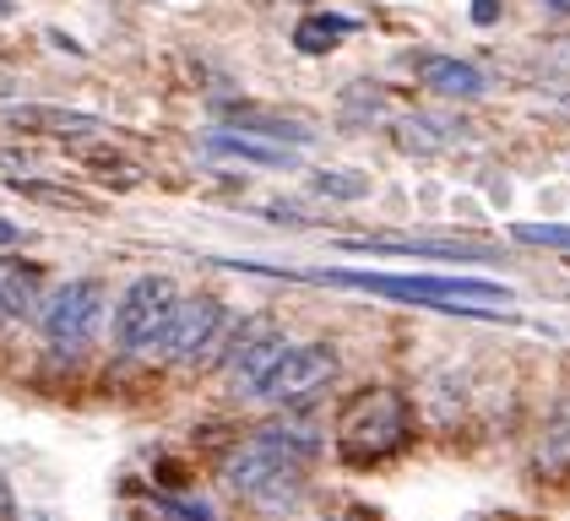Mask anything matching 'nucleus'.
I'll return each instance as SVG.
<instances>
[{
	"mask_svg": "<svg viewBox=\"0 0 570 521\" xmlns=\"http://www.w3.org/2000/svg\"><path fill=\"white\" fill-rule=\"evenodd\" d=\"M315 445L321 440L299 424H266L223 462V483L256 511H294L305 494V468Z\"/></svg>",
	"mask_w": 570,
	"mask_h": 521,
	"instance_id": "1",
	"label": "nucleus"
},
{
	"mask_svg": "<svg viewBox=\"0 0 570 521\" xmlns=\"http://www.w3.org/2000/svg\"><path fill=\"white\" fill-rule=\"evenodd\" d=\"M288 277H309V283H337V288H364L381 299H407V304H435V309H456V315H483L494 304H511V288L489 283V277H456V272H288Z\"/></svg>",
	"mask_w": 570,
	"mask_h": 521,
	"instance_id": "2",
	"label": "nucleus"
},
{
	"mask_svg": "<svg viewBox=\"0 0 570 521\" xmlns=\"http://www.w3.org/2000/svg\"><path fill=\"white\" fill-rule=\"evenodd\" d=\"M104 315H109V288L98 277H71V283H60L45 299L39 332H45V343L55 353H82L98 337Z\"/></svg>",
	"mask_w": 570,
	"mask_h": 521,
	"instance_id": "3",
	"label": "nucleus"
},
{
	"mask_svg": "<svg viewBox=\"0 0 570 521\" xmlns=\"http://www.w3.org/2000/svg\"><path fill=\"white\" fill-rule=\"evenodd\" d=\"M402 440H407V402H402V391H386V386L364 391V396H353L343 407V419H337V445L353 462L386 456Z\"/></svg>",
	"mask_w": 570,
	"mask_h": 521,
	"instance_id": "4",
	"label": "nucleus"
},
{
	"mask_svg": "<svg viewBox=\"0 0 570 521\" xmlns=\"http://www.w3.org/2000/svg\"><path fill=\"white\" fill-rule=\"evenodd\" d=\"M179 309V288L169 277H136L115 304V347L120 353H153L169 337V321Z\"/></svg>",
	"mask_w": 570,
	"mask_h": 521,
	"instance_id": "5",
	"label": "nucleus"
},
{
	"mask_svg": "<svg viewBox=\"0 0 570 521\" xmlns=\"http://www.w3.org/2000/svg\"><path fill=\"white\" fill-rule=\"evenodd\" d=\"M228 326H234V315H228L223 299H213V294L179 299L175 321H169V337H164L158 353H164L169 364H207V358H223Z\"/></svg>",
	"mask_w": 570,
	"mask_h": 521,
	"instance_id": "6",
	"label": "nucleus"
},
{
	"mask_svg": "<svg viewBox=\"0 0 570 521\" xmlns=\"http://www.w3.org/2000/svg\"><path fill=\"white\" fill-rule=\"evenodd\" d=\"M288 337H283V326L277 321H245L228 347H223V375H228V386L239 391V396H256L266 386V375L283 364V353H288Z\"/></svg>",
	"mask_w": 570,
	"mask_h": 521,
	"instance_id": "7",
	"label": "nucleus"
},
{
	"mask_svg": "<svg viewBox=\"0 0 570 521\" xmlns=\"http://www.w3.org/2000/svg\"><path fill=\"white\" fill-rule=\"evenodd\" d=\"M337 381V347L332 343H294L283 353V364L266 375V386L256 391L272 407H299L315 391H326Z\"/></svg>",
	"mask_w": 570,
	"mask_h": 521,
	"instance_id": "8",
	"label": "nucleus"
},
{
	"mask_svg": "<svg viewBox=\"0 0 570 521\" xmlns=\"http://www.w3.org/2000/svg\"><path fill=\"white\" fill-rule=\"evenodd\" d=\"M413 71H419V82L430 87L435 98H479L489 77H483L473 60H456V55H419L413 60Z\"/></svg>",
	"mask_w": 570,
	"mask_h": 521,
	"instance_id": "9",
	"label": "nucleus"
},
{
	"mask_svg": "<svg viewBox=\"0 0 570 521\" xmlns=\"http://www.w3.org/2000/svg\"><path fill=\"white\" fill-rule=\"evenodd\" d=\"M45 266L33 260H6L0 266V321H28L45 309Z\"/></svg>",
	"mask_w": 570,
	"mask_h": 521,
	"instance_id": "10",
	"label": "nucleus"
},
{
	"mask_svg": "<svg viewBox=\"0 0 570 521\" xmlns=\"http://www.w3.org/2000/svg\"><path fill=\"white\" fill-rule=\"evenodd\" d=\"M348 250L370 256H424V260H494L489 245H451V239H348Z\"/></svg>",
	"mask_w": 570,
	"mask_h": 521,
	"instance_id": "11",
	"label": "nucleus"
},
{
	"mask_svg": "<svg viewBox=\"0 0 570 521\" xmlns=\"http://www.w3.org/2000/svg\"><path fill=\"white\" fill-rule=\"evenodd\" d=\"M538 473L549 478H566L570 473V386L554 396L549 419H543V434H538Z\"/></svg>",
	"mask_w": 570,
	"mask_h": 521,
	"instance_id": "12",
	"label": "nucleus"
},
{
	"mask_svg": "<svg viewBox=\"0 0 570 521\" xmlns=\"http://www.w3.org/2000/svg\"><path fill=\"white\" fill-rule=\"evenodd\" d=\"M207 153L213 158H245V164H266V169H294L299 158L283 147V141H256V136H245V130H218V136H207Z\"/></svg>",
	"mask_w": 570,
	"mask_h": 521,
	"instance_id": "13",
	"label": "nucleus"
},
{
	"mask_svg": "<svg viewBox=\"0 0 570 521\" xmlns=\"http://www.w3.org/2000/svg\"><path fill=\"white\" fill-rule=\"evenodd\" d=\"M456 136H462V126L451 115H407V120H396V147H407V153H440Z\"/></svg>",
	"mask_w": 570,
	"mask_h": 521,
	"instance_id": "14",
	"label": "nucleus"
},
{
	"mask_svg": "<svg viewBox=\"0 0 570 521\" xmlns=\"http://www.w3.org/2000/svg\"><path fill=\"white\" fill-rule=\"evenodd\" d=\"M6 120L28 130H55V136H98V120L71 109H6Z\"/></svg>",
	"mask_w": 570,
	"mask_h": 521,
	"instance_id": "15",
	"label": "nucleus"
},
{
	"mask_svg": "<svg viewBox=\"0 0 570 521\" xmlns=\"http://www.w3.org/2000/svg\"><path fill=\"white\" fill-rule=\"evenodd\" d=\"M223 120H228V126H239V130H256V136H272V141H309V126L283 120V115H262V109H250V104L223 109Z\"/></svg>",
	"mask_w": 570,
	"mask_h": 521,
	"instance_id": "16",
	"label": "nucleus"
},
{
	"mask_svg": "<svg viewBox=\"0 0 570 521\" xmlns=\"http://www.w3.org/2000/svg\"><path fill=\"white\" fill-rule=\"evenodd\" d=\"M343 120H348V126H381V120H386V87L353 82L348 92H343Z\"/></svg>",
	"mask_w": 570,
	"mask_h": 521,
	"instance_id": "17",
	"label": "nucleus"
},
{
	"mask_svg": "<svg viewBox=\"0 0 570 521\" xmlns=\"http://www.w3.org/2000/svg\"><path fill=\"white\" fill-rule=\"evenodd\" d=\"M309 190L315 196H332V201H364L375 185H370V174H358V169H321Z\"/></svg>",
	"mask_w": 570,
	"mask_h": 521,
	"instance_id": "18",
	"label": "nucleus"
},
{
	"mask_svg": "<svg viewBox=\"0 0 570 521\" xmlns=\"http://www.w3.org/2000/svg\"><path fill=\"white\" fill-rule=\"evenodd\" d=\"M343 33H348V22H343V17H305V22H299V33H294V43H299L305 55H326Z\"/></svg>",
	"mask_w": 570,
	"mask_h": 521,
	"instance_id": "19",
	"label": "nucleus"
},
{
	"mask_svg": "<svg viewBox=\"0 0 570 521\" xmlns=\"http://www.w3.org/2000/svg\"><path fill=\"white\" fill-rule=\"evenodd\" d=\"M522 245H549V250H570V223H517L511 228Z\"/></svg>",
	"mask_w": 570,
	"mask_h": 521,
	"instance_id": "20",
	"label": "nucleus"
},
{
	"mask_svg": "<svg viewBox=\"0 0 570 521\" xmlns=\"http://www.w3.org/2000/svg\"><path fill=\"white\" fill-rule=\"evenodd\" d=\"M153 517L158 521H213L207 505H179V500H153Z\"/></svg>",
	"mask_w": 570,
	"mask_h": 521,
	"instance_id": "21",
	"label": "nucleus"
},
{
	"mask_svg": "<svg viewBox=\"0 0 570 521\" xmlns=\"http://www.w3.org/2000/svg\"><path fill=\"white\" fill-rule=\"evenodd\" d=\"M0 521H17V494H11L6 473H0Z\"/></svg>",
	"mask_w": 570,
	"mask_h": 521,
	"instance_id": "22",
	"label": "nucleus"
},
{
	"mask_svg": "<svg viewBox=\"0 0 570 521\" xmlns=\"http://www.w3.org/2000/svg\"><path fill=\"white\" fill-rule=\"evenodd\" d=\"M494 17H500V6H494V0H473V22H483V28H489Z\"/></svg>",
	"mask_w": 570,
	"mask_h": 521,
	"instance_id": "23",
	"label": "nucleus"
},
{
	"mask_svg": "<svg viewBox=\"0 0 570 521\" xmlns=\"http://www.w3.org/2000/svg\"><path fill=\"white\" fill-rule=\"evenodd\" d=\"M17 239H22V228H17V223H6V217H0V245H17Z\"/></svg>",
	"mask_w": 570,
	"mask_h": 521,
	"instance_id": "24",
	"label": "nucleus"
},
{
	"mask_svg": "<svg viewBox=\"0 0 570 521\" xmlns=\"http://www.w3.org/2000/svg\"><path fill=\"white\" fill-rule=\"evenodd\" d=\"M11 11H17V6H11V0H0V22H11Z\"/></svg>",
	"mask_w": 570,
	"mask_h": 521,
	"instance_id": "25",
	"label": "nucleus"
}]
</instances>
